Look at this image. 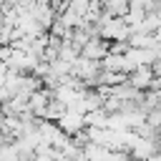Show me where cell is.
<instances>
[{"instance_id": "obj_1", "label": "cell", "mask_w": 161, "mask_h": 161, "mask_svg": "<svg viewBox=\"0 0 161 161\" xmlns=\"http://www.w3.org/2000/svg\"><path fill=\"white\" fill-rule=\"evenodd\" d=\"M55 123H58V128H60L65 136H70V138H75L78 133H83V131L88 128L86 116H83V113H78V111H70V108H68V111H65Z\"/></svg>"}, {"instance_id": "obj_2", "label": "cell", "mask_w": 161, "mask_h": 161, "mask_svg": "<svg viewBox=\"0 0 161 161\" xmlns=\"http://www.w3.org/2000/svg\"><path fill=\"white\" fill-rule=\"evenodd\" d=\"M108 50H111V43H108V40H103V38H91V40L80 48V55L88 58V60L101 63V60L108 55Z\"/></svg>"}, {"instance_id": "obj_3", "label": "cell", "mask_w": 161, "mask_h": 161, "mask_svg": "<svg viewBox=\"0 0 161 161\" xmlns=\"http://www.w3.org/2000/svg\"><path fill=\"white\" fill-rule=\"evenodd\" d=\"M153 78H156V73H153L151 65H138V68H133L128 73V83L133 88H138V91H148L151 83H153Z\"/></svg>"}, {"instance_id": "obj_4", "label": "cell", "mask_w": 161, "mask_h": 161, "mask_svg": "<svg viewBox=\"0 0 161 161\" xmlns=\"http://www.w3.org/2000/svg\"><path fill=\"white\" fill-rule=\"evenodd\" d=\"M98 5L106 18H126L131 10V0H98Z\"/></svg>"}]
</instances>
